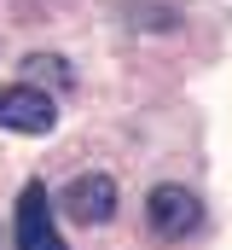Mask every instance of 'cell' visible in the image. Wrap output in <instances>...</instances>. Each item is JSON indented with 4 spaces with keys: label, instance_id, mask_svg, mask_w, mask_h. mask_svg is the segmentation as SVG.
<instances>
[{
    "label": "cell",
    "instance_id": "6da1fadb",
    "mask_svg": "<svg viewBox=\"0 0 232 250\" xmlns=\"http://www.w3.org/2000/svg\"><path fill=\"white\" fill-rule=\"evenodd\" d=\"M145 227H151V239H163V245L192 239V233L203 227V198L192 187H180V181H157V187L145 192Z\"/></svg>",
    "mask_w": 232,
    "mask_h": 250
},
{
    "label": "cell",
    "instance_id": "7a4b0ae2",
    "mask_svg": "<svg viewBox=\"0 0 232 250\" xmlns=\"http://www.w3.org/2000/svg\"><path fill=\"white\" fill-rule=\"evenodd\" d=\"M53 209H58V198H47L41 181H29L18 192V209H12V245L18 250H70Z\"/></svg>",
    "mask_w": 232,
    "mask_h": 250
},
{
    "label": "cell",
    "instance_id": "3957f363",
    "mask_svg": "<svg viewBox=\"0 0 232 250\" xmlns=\"http://www.w3.org/2000/svg\"><path fill=\"white\" fill-rule=\"evenodd\" d=\"M0 128L6 134H53L58 128V99L35 82H6L0 87Z\"/></svg>",
    "mask_w": 232,
    "mask_h": 250
},
{
    "label": "cell",
    "instance_id": "277c9868",
    "mask_svg": "<svg viewBox=\"0 0 232 250\" xmlns=\"http://www.w3.org/2000/svg\"><path fill=\"white\" fill-rule=\"evenodd\" d=\"M58 209H64L70 221H81V227H105L116 215V181L105 169H81L70 187L58 192Z\"/></svg>",
    "mask_w": 232,
    "mask_h": 250
}]
</instances>
